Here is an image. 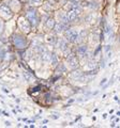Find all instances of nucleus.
<instances>
[{
	"label": "nucleus",
	"instance_id": "8",
	"mask_svg": "<svg viewBox=\"0 0 120 128\" xmlns=\"http://www.w3.org/2000/svg\"><path fill=\"white\" fill-rule=\"evenodd\" d=\"M32 1H34V2H39L40 0H32Z\"/></svg>",
	"mask_w": 120,
	"mask_h": 128
},
{
	"label": "nucleus",
	"instance_id": "1",
	"mask_svg": "<svg viewBox=\"0 0 120 128\" xmlns=\"http://www.w3.org/2000/svg\"><path fill=\"white\" fill-rule=\"evenodd\" d=\"M67 38H68V40H69L70 42L75 43V42H77L78 34L76 33V32H74V31H72V30H69V31L67 32Z\"/></svg>",
	"mask_w": 120,
	"mask_h": 128
},
{
	"label": "nucleus",
	"instance_id": "2",
	"mask_svg": "<svg viewBox=\"0 0 120 128\" xmlns=\"http://www.w3.org/2000/svg\"><path fill=\"white\" fill-rule=\"evenodd\" d=\"M14 42H15V45H16L17 47H19V48H22V47L25 46V40L22 38H18V36L15 38Z\"/></svg>",
	"mask_w": 120,
	"mask_h": 128
},
{
	"label": "nucleus",
	"instance_id": "5",
	"mask_svg": "<svg viewBox=\"0 0 120 128\" xmlns=\"http://www.w3.org/2000/svg\"><path fill=\"white\" fill-rule=\"evenodd\" d=\"M86 51H87V48H86L85 46H82V47H79V48H78V52L81 54L82 56H84V54H85V52H86Z\"/></svg>",
	"mask_w": 120,
	"mask_h": 128
},
{
	"label": "nucleus",
	"instance_id": "6",
	"mask_svg": "<svg viewBox=\"0 0 120 128\" xmlns=\"http://www.w3.org/2000/svg\"><path fill=\"white\" fill-rule=\"evenodd\" d=\"M50 59H51V56L49 54H45L43 56V60H44V61H48V60H50Z\"/></svg>",
	"mask_w": 120,
	"mask_h": 128
},
{
	"label": "nucleus",
	"instance_id": "7",
	"mask_svg": "<svg viewBox=\"0 0 120 128\" xmlns=\"http://www.w3.org/2000/svg\"><path fill=\"white\" fill-rule=\"evenodd\" d=\"M62 28H63V26H62V25H57V26H56V31H57V32H60V31H61Z\"/></svg>",
	"mask_w": 120,
	"mask_h": 128
},
{
	"label": "nucleus",
	"instance_id": "4",
	"mask_svg": "<svg viewBox=\"0 0 120 128\" xmlns=\"http://www.w3.org/2000/svg\"><path fill=\"white\" fill-rule=\"evenodd\" d=\"M27 16H28V18H29L30 20L32 22V24L34 22V25L37 24V20H38V19H37V17H35V13H34V12H29V13L27 14Z\"/></svg>",
	"mask_w": 120,
	"mask_h": 128
},
{
	"label": "nucleus",
	"instance_id": "3",
	"mask_svg": "<svg viewBox=\"0 0 120 128\" xmlns=\"http://www.w3.org/2000/svg\"><path fill=\"white\" fill-rule=\"evenodd\" d=\"M68 62L71 64V66H77V60L76 58L74 57V56H70L69 58H68Z\"/></svg>",
	"mask_w": 120,
	"mask_h": 128
}]
</instances>
